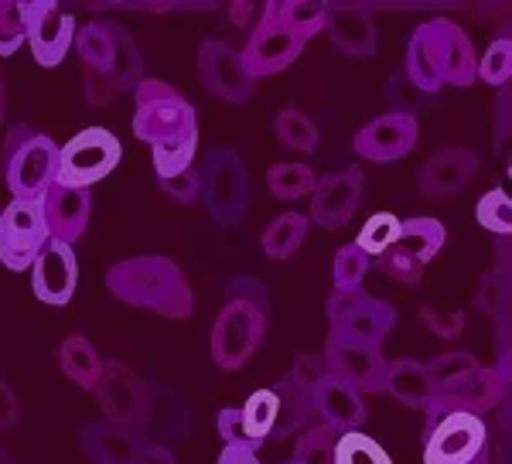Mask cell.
<instances>
[{"instance_id":"19","label":"cell","mask_w":512,"mask_h":464,"mask_svg":"<svg viewBox=\"0 0 512 464\" xmlns=\"http://www.w3.org/2000/svg\"><path fill=\"white\" fill-rule=\"evenodd\" d=\"M420 123L417 116L407 113H383L376 120H369L366 127L355 134V154H362L366 161L390 164L403 161L417 147Z\"/></svg>"},{"instance_id":"18","label":"cell","mask_w":512,"mask_h":464,"mask_svg":"<svg viewBox=\"0 0 512 464\" xmlns=\"http://www.w3.org/2000/svg\"><path fill=\"white\" fill-rule=\"evenodd\" d=\"M110 24V35H113V62L110 72L99 76V72H86V103L89 106H106L117 93H127L134 89L140 79H144V55H140L137 41L130 38L127 28H120L117 21H106Z\"/></svg>"},{"instance_id":"15","label":"cell","mask_w":512,"mask_h":464,"mask_svg":"<svg viewBox=\"0 0 512 464\" xmlns=\"http://www.w3.org/2000/svg\"><path fill=\"white\" fill-rule=\"evenodd\" d=\"M48 226L41 202H18L11 198L4 212H0V263L7 270L21 273L31 270V263L38 260V253L48 243Z\"/></svg>"},{"instance_id":"23","label":"cell","mask_w":512,"mask_h":464,"mask_svg":"<svg viewBox=\"0 0 512 464\" xmlns=\"http://www.w3.org/2000/svg\"><path fill=\"white\" fill-rule=\"evenodd\" d=\"M478 168H482V161H478L475 151L444 147V151H437L424 161V168L417 174V188L427 198H454L472 185Z\"/></svg>"},{"instance_id":"26","label":"cell","mask_w":512,"mask_h":464,"mask_svg":"<svg viewBox=\"0 0 512 464\" xmlns=\"http://www.w3.org/2000/svg\"><path fill=\"white\" fill-rule=\"evenodd\" d=\"M325 31L342 55H349V58H373L376 55V24L369 18L366 7H355V4L328 7Z\"/></svg>"},{"instance_id":"37","label":"cell","mask_w":512,"mask_h":464,"mask_svg":"<svg viewBox=\"0 0 512 464\" xmlns=\"http://www.w3.org/2000/svg\"><path fill=\"white\" fill-rule=\"evenodd\" d=\"M335 464H393V461L383 451V444L366 437L362 430H352V434H338Z\"/></svg>"},{"instance_id":"1","label":"cell","mask_w":512,"mask_h":464,"mask_svg":"<svg viewBox=\"0 0 512 464\" xmlns=\"http://www.w3.org/2000/svg\"><path fill=\"white\" fill-rule=\"evenodd\" d=\"M478 72L475 45L465 31L448 18L424 21L410 35L407 45V72L403 79L424 96H437L444 86H472Z\"/></svg>"},{"instance_id":"4","label":"cell","mask_w":512,"mask_h":464,"mask_svg":"<svg viewBox=\"0 0 512 464\" xmlns=\"http://www.w3.org/2000/svg\"><path fill=\"white\" fill-rule=\"evenodd\" d=\"M267 335V297L256 280H229V297L212 325V359L219 369L239 372Z\"/></svg>"},{"instance_id":"28","label":"cell","mask_w":512,"mask_h":464,"mask_svg":"<svg viewBox=\"0 0 512 464\" xmlns=\"http://www.w3.org/2000/svg\"><path fill=\"white\" fill-rule=\"evenodd\" d=\"M396 403L410 406V410L427 413V406L434 400V383L427 376V366L417 359H393L386 362V389Z\"/></svg>"},{"instance_id":"21","label":"cell","mask_w":512,"mask_h":464,"mask_svg":"<svg viewBox=\"0 0 512 464\" xmlns=\"http://www.w3.org/2000/svg\"><path fill=\"white\" fill-rule=\"evenodd\" d=\"M277 424V393L274 389H256L239 410H222L219 413V437L226 444H246L253 451H260L270 441Z\"/></svg>"},{"instance_id":"3","label":"cell","mask_w":512,"mask_h":464,"mask_svg":"<svg viewBox=\"0 0 512 464\" xmlns=\"http://www.w3.org/2000/svg\"><path fill=\"white\" fill-rule=\"evenodd\" d=\"M106 287L130 308L154 311L161 318H188L195 311V294L185 270L168 256H130L106 270Z\"/></svg>"},{"instance_id":"55","label":"cell","mask_w":512,"mask_h":464,"mask_svg":"<svg viewBox=\"0 0 512 464\" xmlns=\"http://www.w3.org/2000/svg\"><path fill=\"white\" fill-rule=\"evenodd\" d=\"M287 464H297V461H287Z\"/></svg>"},{"instance_id":"6","label":"cell","mask_w":512,"mask_h":464,"mask_svg":"<svg viewBox=\"0 0 512 464\" xmlns=\"http://www.w3.org/2000/svg\"><path fill=\"white\" fill-rule=\"evenodd\" d=\"M198 134V110L164 79L134 86V137L151 147H171Z\"/></svg>"},{"instance_id":"49","label":"cell","mask_w":512,"mask_h":464,"mask_svg":"<svg viewBox=\"0 0 512 464\" xmlns=\"http://www.w3.org/2000/svg\"><path fill=\"white\" fill-rule=\"evenodd\" d=\"M219 464H263L260 454L253 451V447L246 444H226L219 454Z\"/></svg>"},{"instance_id":"43","label":"cell","mask_w":512,"mask_h":464,"mask_svg":"<svg viewBox=\"0 0 512 464\" xmlns=\"http://www.w3.org/2000/svg\"><path fill=\"white\" fill-rule=\"evenodd\" d=\"M24 45V18L18 0H0V55H14Z\"/></svg>"},{"instance_id":"47","label":"cell","mask_w":512,"mask_h":464,"mask_svg":"<svg viewBox=\"0 0 512 464\" xmlns=\"http://www.w3.org/2000/svg\"><path fill=\"white\" fill-rule=\"evenodd\" d=\"M420 314H424L427 328H431L434 335H441V338H458V335H461V328H465V314H461V311L437 314V311L431 308V304H424V308H420Z\"/></svg>"},{"instance_id":"24","label":"cell","mask_w":512,"mask_h":464,"mask_svg":"<svg viewBox=\"0 0 512 464\" xmlns=\"http://www.w3.org/2000/svg\"><path fill=\"white\" fill-rule=\"evenodd\" d=\"M41 212H45L48 236L59 239V243L72 246L82 239V232L89 226V212H93V195L86 188H65L52 185L41 198Z\"/></svg>"},{"instance_id":"22","label":"cell","mask_w":512,"mask_h":464,"mask_svg":"<svg viewBox=\"0 0 512 464\" xmlns=\"http://www.w3.org/2000/svg\"><path fill=\"white\" fill-rule=\"evenodd\" d=\"M325 362L328 372L352 389L366 393H383L386 389V355L379 352V345H345V342H328L325 345Z\"/></svg>"},{"instance_id":"53","label":"cell","mask_w":512,"mask_h":464,"mask_svg":"<svg viewBox=\"0 0 512 464\" xmlns=\"http://www.w3.org/2000/svg\"><path fill=\"white\" fill-rule=\"evenodd\" d=\"M0 464H14V458L7 454V447H4V444H0Z\"/></svg>"},{"instance_id":"14","label":"cell","mask_w":512,"mask_h":464,"mask_svg":"<svg viewBox=\"0 0 512 464\" xmlns=\"http://www.w3.org/2000/svg\"><path fill=\"white\" fill-rule=\"evenodd\" d=\"M21 18H24V45L31 48V55H35L41 69L62 65L72 48V38H76L72 14H65L55 0H24Z\"/></svg>"},{"instance_id":"41","label":"cell","mask_w":512,"mask_h":464,"mask_svg":"<svg viewBox=\"0 0 512 464\" xmlns=\"http://www.w3.org/2000/svg\"><path fill=\"white\" fill-rule=\"evenodd\" d=\"M512 76V41L509 38H495L489 48H485V55L478 58V72L475 79L489 82V86H506Z\"/></svg>"},{"instance_id":"20","label":"cell","mask_w":512,"mask_h":464,"mask_svg":"<svg viewBox=\"0 0 512 464\" xmlns=\"http://www.w3.org/2000/svg\"><path fill=\"white\" fill-rule=\"evenodd\" d=\"M79 284V263L72 246L59 243V239H48L45 250L38 253V260L31 263V290L41 304L48 308H65L76 294Z\"/></svg>"},{"instance_id":"13","label":"cell","mask_w":512,"mask_h":464,"mask_svg":"<svg viewBox=\"0 0 512 464\" xmlns=\"http://www.w3.org/2000/svg\"><path fill=\"white\" fill-rule=\"evenodd\" d=\"M260 11H263L260 21L253 24L250 38H246L243 52H239L246 76H250L253 82L256 79H267V76H277V72H284V69H291L294 58L301 55V48L308 45V41H301L297 35H291V31H287L284 24L277 21L274 4H263Z\"/></svg>"},{"instance_id":"25","label":"cell","mask_w":512,"mask_h":464,"mask_svg":"<svg viewBox=\"0 0 512 464\" xmlns=\"http://www.w3.org/2000/svg\"><path fill=\"white\" fill-rule=\"evenodd\" d=\"M311 400H315L318 424L332 427L335 434H352V430L366 424V400H362L359 389H352L342 379L325 376L311 389Z\"/></svg>"},{"instance_id":"42","label":"cell","mask_w":512,"mask_h":464,"mask_svg":"<svg viewBox=\"0 0 512 464\" xmlns=\"http://www.w3.org/2000/svg\"><path fill=\"white\" fill-rule=\"evenodd\" d=\"M154 154V171H158V181L164 178H175V174L188 171L198 157V134L181 140V144H171V147H151Z\"/></svg>"},{"instance_id":"11","label":"cell","mask_w":512,"mask_h":464,"mask_svg":"<svg viewBox=\"0 0 512 464\" xmlns=\"http://www.w3.org/2000/svg\"><path fill=\"white\" fill-rule=\"evenodd\" d=\"M424 464H475L492 451L489 424L475 413H444L424 424Z\"/></svg>"},{"instance_id":"44","label":"cell","mask_w":512,"mask_h":464,"mask_svg":"<svg viewBox=\"0 0 512 464\" xmlns=\"http://www.w3.org/2000/svg\"><path fill=\"white\" fill-rule=\"evenodd\" d=\"M386 103H393V110L390 113H407V116H414L417 106H424V103H431V96H424L420 89L410 86L403 76H396L390 79V86H386Z\"/></svg>"},{"instance_id":"29","label":"cell","mask_w":512,"mask_h":464,"mask_svg":"<svg viewBox=\"0 0 512 464\" xmlns=\"http://www.w3.org/2000/svg\"><path fill=\"white\" fill-rule=\"evenodd\" d=\"M277 424H274V434L270 441H284L291 434H301L304 427L318 424L315 417V400H311V389L297 386L291 376L284 379L277 389Z\"/></svg>"},{"instance_id":"30","label":"cell","mask_w":512,"mask_h":464,"mask_svg":"<svg viewBox=\"0 0 512 464\" xmlns=\"http://www.w3.org/2000/svg\"><path fill=\"white\" fill-rule=\"evenodd\" d=\"M59 366L72 383L93 393L99 383V372H103V359H99V352L86 335H69L59 348Z\"/></svg>"},{"instance_id":"45","label":"cell","mask_w":512,"mask_h":464,"mask_svg":"<svg viewBox=\"0 0 512 464\" xmlns=\"http://www.w3.org/2000/svg\"><path fill=\"white\" fill-rule=\"evenodd\" d=\"M161 185V192H168L175 202H181V205H192L198 195H202V181H198V164H192L188 171H181V174H175V178H164V181H158Z\"/></svg>"},{"instance_id":"16","label":"cell","mask_w":512,"mask_h":464,"mask_svg":"<svg viewBox=\"0 0 512 464\" xmlns=\"http://www.w3.org/2000/svg\"><path fill=\"white\" fill-rule=\"evenodd\" d=\"M198 79H202V86L209 89L212 96L233 106L250 103V96L256 89V82L246 76L239 52L219 38L202 41V48H198Z\"/></svg>"},{"instance_id":"50","label":"cell","mask_w":512,"mask_h":464,"mask_svg":"<svg viewBox=\"0 0 512 464\" xmlns=\"http://www.w3.org/2000/svg\"><path fill=\"white\" fill-rule=\"evenodd\" d=\"M137 464H178L175 454H171L168 444H158V441H147L144 451H140Z\"/></svg>"},{"instance_id":"5","label":"cell","mask_w":512,"mask_h":464,"mask_svg":"<svg viewBox=\"0 0 512 464\" xmlns=\"http://www.w3.org/2000/svg\"><path fill=\"white\" fill-rule=\"evenodd\" d=\"M59 151L48 134L35 127L7 130L4 147H0V174L18 202H41L48 188L55 185L59 171Z\"/></svg>"},{"instance_id":"27","label":"cell","mask_w":512,"mask_h":464,"mask_svg":"<svg viewBox=\"0 0 512 464\" xmlns=\"http://www.w3.org/2000/svg\"><path fill=\"white\" fill-rule=\"evenodd\" d=\"M147 437L127 427L89 424L79 430V447L93 464H137Z\"/></svg>"},{"instance_id":"46","label":"cell","mask_w":512,"mask_h":464,"mask_svg":"<svg viewBox=\"0 0 512 464\" xmlns=\"http://www.w3.org/2000/svg\"><path fill=\"white\" fill-rule=\"evenodd\" d=\"M287 376H291L297 386L315 389V386L321 383V379L332 376V372H328L325 355H297V359H294V369L287 372Z\"/></svg>"},{"instance_id":"8","label":"cell","mask_w":512,"mask_h":464,"mask_svg":"<svg viewBox=\"0 0 512 464\" xmlns=\"http://www.w3.org/2000/svg\"><path fill=\"white\" fill-rule=\"evenodd\" d=\"M328 311V342L379 345L396 328V308L376 301L366 290H332Z\"/></svg>"},{"instance_id":"54","label":"cell","mask_w":512,"mask_h":464,"mask_svg":"<svg viewBox=\"0 0 512 464\" xmlns=\"http://www.w3.org/2000/svg\"><path fill=\"white\" fill-rule=\"evenodd\" d=\"M475 464H489V454H485V458H478Z\"/></svg>"},{"instance_id":"48","label":"cell","mask_w":512,"mask_h":464,"mask_svg":"<svg viewBox=\"0 0 512 464\" xmlns=\"http://www.w3.org/2000/svg\"><path fill=\"white\" fill-rule=\"evenodd\" d=\"M21 420V406H18V396L14 389L0 379V430H14Z\"/></svg>"},{"instance_id":"12","label":"cell","mask_w":512,"mask_h":464,"mask_svg":"<svg viewBox=\"0 0 512 464\" xmlns=\"http://www.w3.org/2000/svg\"><path fill=\"white\" fill-rule=\"evenodd\" d=\"M96 403L103 410L106 424L113 427H127V430H144L147 420V406H151V386L137 376L127 362H103V372H99L96 383Z\"/></svg>"},{"instance_id":"33","label":"cell","mask_w":512,"mask_h":464,"mask_svg":"<svg viewBox=\"0 0 512 464\" xmlns=\"http://www.w3.org/2000/svg\"><path fill=\"white\" fill-rule=\"evenodd\" d=\"M72 48L79 52L86 72H99V76H106V72H110L113 35H110V24H106V21H89V24H82V28H76Z\"/></svg>"},{"instance_id":"51","label":"cell","mask_w":512,"mask_h":464,"mask_svg":"<svg viewBox=\"0 0 512 464\" xmlns=\"http://www.w3.org/2000/svg\"><path fill=\"white\" fill-rule=\"evenodd\" d=\"M256 11H260V7H253V4H233V21L246 28V24H250L253 18L260 21V14H256Z\"/></svg>"},{"instance_id":"2","label":"cell","mask_w":512,"mask_h":464,"mask_svg":"<svg viewBox=\"0 0 512 464\" xmlns=\"http://www.w3.org/2000/svg\"><path fill=\"white\" fill-rule=\"evenodd\" d=\"M424 366L434 383V400L424 413V424L444 417V413H475V417H482V413H489L492 406L506 400V372L485 366L472 352L451 348V352L434 355Z\"/></svg>"},{"instance_id":"36","label":"cell","mask_w":512,"mask_h":464,"mask_svg":"<svg viewBox=\"0 0 512 464\" xmlns=\"http://www.w3.org/2000/svg\"><path fill=\"white\" fill-rule=\"evenodd\" d=\"M335 444H338V434L332 427L311 424L297 434L291 461H297V464H335Z\"/></svg>"},{"instance_id":"32","label":"cell","mask_w":512,"mask_h":464,"mask_svg":"<svg viewBox=\"0 0 512 464\" xmlns=\"http://www.w3.org/2000/svg\"><path fill=\"white\" fill-rule=\"evenodd\" d=\"M270 4H274L277 21L301 41L325 31L328 4H318V0H270Z\"/></svg>"},{"instance_id":"52","label":"cell","mask_w":512,"mask_h":464,"mask_svg":"<svg viewBox=\"0 0 512 464\" xmlns=\"http://www.w3.org/2000/svg\"><path fill=\"white\" fill-rule=\"evenodd\" d=\"M4 113H7V89H4V79H0V123H4Z\"/></svg>"},{"instance_id":"38","label":"cell","mask_w":512,"mask_h":464,"mask_svg":"<svg viewBox=\"0 0 512 464\" xmlns=\"http://www.w3.org/2000/svg\"><path fill=\"white\" fill-rule=\"evenodd\" d=\"M396 236H400V219H396L393 212H376L373 219L362 226L359 239H355V246H359V250L366 253L369 260H376V256L383 253L386 246L396 243Z\"/></svg>"},{"instance_id":"40","label":"cell","mask_w":512,"mask_h":464,"mask_svg":"<svg viewBox=\"0 0 512 464\" xmlns=\"http://www.w3.org/2000/svg\"><path fill=\"white\" fill-rule=\"evenodd\" d=\"M475 219H478V226L495 232V236H509V232H512V202H509V195L502 192V188L485 192L482 198H478V205H475Z\"/></svg>"},{"instance_id":"9","label":"cell","mask_w":512,"mask_h":464,"mask_svg":"<svg viewBox=\"0 0 512 464\" xmlns=\"http://www.w3.org/2000/svg\"><path fill=\"white\" fill-rule=\"evenodd\" d=\"M444 243H448V229H444V222L427 219V215H417V219L400 222V236H396V243L386 246V250L376 256L373 267L383 273V277L396 280V284L417 287L420 277H424V270H427V263L444 250Z\"/></svg>"},{"instance_id":"7","label":"cell","mask_w":512,"mask_h":464,"mask_svg":"<svg viewBox=\"0 0 512 464\" xmlns=\"http://www.w3.org/2000/svg\"><path fill=\"white\" fill-rule=\"evenodd\" d=\"M198 181H202L205 209L219 226L233 229L246 219V209H250V171H246L243 157L233 147H212L205 154L202 168H198Z\"/></svg>"},{"instance_id":"34","label":"cell","mask_w":512,"mask_h":464,"mask_svg":"<svg viewBox=\"0 0 512 464\" xmlns=\"http://www.w3.org/2000/svg\"><path fill=\"white\" fill-rule=\"evenodd\" d=\"M315 185H318V174L301 161H280V164H270V171H267V188L280 202H294V198L311 195Z\"/></svg>"},{"instance_id":"17","label":"cell","mask_w":512,"mask_h":464,"mask_svg":"<svg viewBox=\"0 0 512 464\" xmlns=\"http://www.w3.org/2000/svg\"><path fill=\"white\" fill-rule=\"evenodd\" d=\"M362 192H366V171L362 168H345L335 174L318 178L315 192H311V215L308 222H315L321 229H345L352 222V215L359 212Z\"/></svg>"},{"instance_id":"35","label":"cell","mask_w":512,"mask_h":464,"mask_svg":"<svg viewBox=\"0 0 512 464\" xmlns=\"http://www.w3.org/2000/svg\"><path fill=\"white\" fill-rule=\"evenodd\" d=\"M274 134L287 151L297 154H311L318 147V123L304 110H297V106H287V110L277 113Z\"/></svg>"},{"instance_id":"31","label":"cell","mask_w":512,"mask_h":464,"mask_svg":"<svg viewBox=\"0 0 512 464\" xmlns=\"http://www.w3.org/2000/svg\"><path fill=\"white\" fill-rule=\"evenodd\" d=\"M308 215L301 212H280L267 229H263L260 243H263V253L270 260H291V256L301 250V243L308 239Z\"/></svg>"},{"instance_id":"39","label":"cell","mask_w":512,"mask_h":464,"mask_svg":"<svg viewBox=\"0 0 512 464\" xmlns=\"http://www.w3.org/2000/svg\"><path fill=\"white\" fill-rule=\"evenodd\" d=\"M369 267H373V260H369L359 246H355V243L342 246V250L335 253V263H332L335 290H359L362 280H366Z\"/></svg>"},{"instance_id":"10","label":"cell","mask_w":512,"mask_h":464,"mask_svg":"<svg viewBox=\"0 0 512 464\" xmlns=\"http://www.w3.org/2000/svg\"><path fill=\"white\" fill-rule=\"evenodd\" d=\"M123 157L120 140L103 127H86L59 151V171L55 185L65 188H93L96 181L110 178Z\"/></svg>"}]
</instances>
